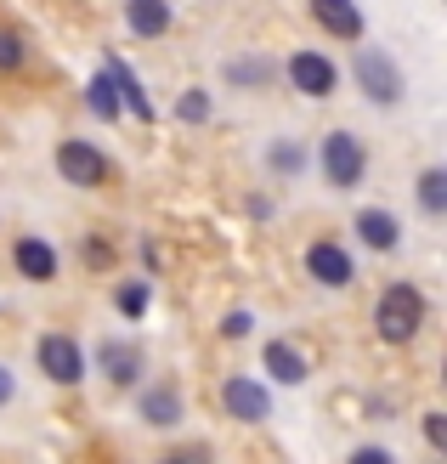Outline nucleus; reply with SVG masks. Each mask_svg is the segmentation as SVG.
I'll return each instance as SVG.
<instances>
[{"label": "nucleus", "instance_id": "obj_1", "mask_svg": "<svg viewBox=\"0 0 447 464\" xmlns=\"http://www.w3.org/2000/svg\"><path fill=\"white\" fill-rule=\"evenodd\" d=\"M419 329H425V295L413 284H391L380 295V306H374V334L385 345H408Z\"/></svg>", "mask_w": 447, "mask_h": 464}, {"label": "nucleus", "instance_id": "obj_2", "mask_svg": "<svg viewBox=\"0 0 447 464\" xmlns=\"http://www.w3.org/2000/svg\"><path fill=\"white\" fill-rule=\"evenodd\" d=\"M317 165L328 176V188H357V181L368 176V148L351 130H328L323 148H317Z\"/></svg>", "mask_w": 447, "mask_h": 464}, {"label": "nucleus", "instance_id": "obj_3", "mask_svg": "<svg viewBox=\"0 0 447 464\" xmlns=\"http://www.w3.org/2000/svg\"><path fill=\"white\" fill-rule=\"evenodd\" d=\"M357 91L374 108H396V102H403V68H396L385 52L363 45V52H357Z\"/></svg>", "mask_w": 447, "mask_h": 464}, {"label": "nucleus", "instance_id": "obj_4", "mask_svg": "<svg viewBox=\"0 0 447 464\" xmlns=\"http://www.w3.org/2000/svg\"><path fill=\"white\" fill-rule=\"evenodd\" d=\"M34 362H40V374L57 380V385H80L85 380V352H80L74 334H40Z\"/></svg>", "mask_w": 447, "mask_h": 464}, {"label": "nucleus", "instance_id": "obj_5", "mask_svg": "<svg viewBox=\"0 0 447 464\" xmlns=\"http://www.w3.org/2000/svg\"><path fill=\"white\" fill-rule=\"evenodd\" d=\"M221 408H227L238 425H267V420H272V391H267V380L232 374V380L221 385Z\"/></svg>", "mask_w": 447, "mask_h": 464}, {"label": "nucleus", "instance_id": "obj_6", "mask_svg": "<svg viewBox=\"0 0 447 464\" xmlns=\"http://www.w3.org/2000/svg\"><path fill=\"white\" fill-rule=\"evenodd\" d=\"M57 176L68 181V188H102V176H108V153L97 142H63L57 148Z\"/></svg>", "mask_w": 447, "mask_h": 464}, {"label": "nucleus", "instance_id": "obj_7", "mask_svg": "<svg viewBox=\"0 0 447 464\" xmlns=\"http://www.w3.org/2000/svg\"><path fill=\"white\" fill-rule=\"evenodd\" d=\"M284 74H289V85L300 91V97H328V91L340 85L335 57H323V52H295V57L284 63Z\"/></svg>", "mask_w": 447, "mask_h": 464}, {"label": "nucleus", "instance_id": "obj_8", "mask_svg": "<svg viewBox=\"0 0 447 464\" xmlns=\"http://www.w3.org/2000/svg\"><path fill=\"white\" fill-rule=\"evenodd\" d=\"M306 272H312L323 289H345L351 277H357V261L345 255V244H328V238H317L312 249H306Z\"/></svg>", "mask_w": 447, "mask_h": 464}, {"label": "nucleus", "instance_id": "obj_9", "mask_svg": "<svg viewBox=\"0 0 447 464\" xmlns=\"http://www.w3.org/2000/svg\"><path fill=\"white\" fill-rule=\"evenodd\" d=\"M317 29H328L335 40H363V6L357 0H312Z\"/></svg>", "mask_w": 447, "mask_h": 464}, {"label": "nucleus", "instance_id": "obj_10", "mask_svg": "<svg viewBox=\"0 0 447 464\" xmlns=\"http://www.w3.org/2000/svg\"><path fill=\"white\" fill-rule=\"evenodd\" d=\"M102 74H108V85H113V97H120V113L131 108L136 120H153V102H148L142 80H136V74H131V68H125L120 57H102Z\"/></svg>", "mask_w": 447, "mask_h": 464}, {"label": "nucleus", "instance_id": "obj_11", "mask_svg": "<svg viewBox=\"0 0 447 464\" xmlns=\"http://www.w3.org/2000/svg\"><path fill=\"white\" fill-rule=\"evenodd\" d=\"M261 362H267V380H277V385H306V374H312V362L295 352V340H267Z\"/></svg>", "mask_w": 447, "mask_h": 464}, {"label": "nucleus", "instance_id": "obj_12", "mask_svg": "<svg viewBox=\"0 0 447 464\" xmlns=\"http://www.w3.org/2000/svg\"><path fill=\"white\" fill-rule=\"evenodd\" d=\"M12 261H17V272L29 277V284H52V277H57V249L45 238H17Z\"/></svg>", "mask_w": 447, "mask_h": 464}, {"label": "nucleus", "instance_id": "obj_13", "mask_svg": "<svg viewBox=\"0 0 447 464\" xmlns=\"http://www.w3.org/2000/svg\"><path fill=\"white\" fill-rule=\"evenodd\" d=\"M357 244H368V249H380V255H391L396 244H403V227H396V216L391 210H357Z\"/></svg>", "mask_w": 447, "mask_h": 464}, {"label": "nucleus", "instance_id": "obj_14", "mask_svg": "<svg viewBox=\"0 0 447 464\" xmlns=\"http://www.w3.org/2000/svg\"><path fill=\"white\" fill-rule=\"evenodd\" d=\"M170 0H125V23L136 40H159L164 29H170Z\"/></svg>", "mask_w": 447, "mask_h": 464}, {"label": "nucleus", "instance_id": "obj_15", "mask_svg": "<svg viewBox=\"0 0 447 464\" xmlns=\"http://www.w3.org/2000/svg\"><path fill=\"white\" fill-rule=\"evenodd\" d=\"M142 420H148L153 430L181 425V397H176V385H153V391H142Z\"/></svg>", "mask_w": 447, "mask_h": 464}, {"label": "nucleus", "instance_id": "obj_16", "mask_svg": "<svg viewBox=\"0 0 447 464\" xmlns=\"http://www.w3.org/2000/svg\"><path fill=\"white\" fill-rule=\"evenodd\" d=\"M102 368H108V380L113 385H131L136 374H142V352H136V345H102Z\"/></svg>", "mask_w": 447, "mask_h": 464}, {"label": "nucleus", "instance_id": "obj_17", "mask_svg": "<svg viewBox=\"0 0 447 464\" xmlns=\"http://www.w3.org/2000/svg\"><path fill=\"white\" fill-rule=\"evenodd\" d=\"M419 210H425V216H442L447 210V170L442 165H431L425 176H419Z\"/></svg>", "mask_w": 447, "mask_h": 464}, {"label": "nucleus", "instance_id": "obj_18", "mask_svg": "<svg viewBox=\"0 0 447 464\" xmlns=\"http://www.w3.org/2000/svg\"><path fill=\"white\" fill-rule=\"evenodd\" d=\"M85 102H91V113H97V120H120V97H113L108 74H97V80L85 85Z\"/></svg>", "mask_w": 447, "mask_h": 464}, {"label": "nucleus", "instance_id": "obj_19", "mask_svg": "<svg viewBox=\"0 0 447 464\" xmlns=\"http://www.w3.org/2000/svg\"><path fill=\"white\" fill-rule=\"evenodd\" d=\"M227 80H232V85H267L272 68H267L261 57H232V63H227Z\"/></svg>", "mask_w": 447, "mask_h": 464}, {"label": "nucleus", "instance_id": "obj_20", "mask_svg": "<svg viewBox=\"0 0 447 464\" xmlns=\"http://www.w3.org/2000/svg\"><path fill=\"white\" fill-rule=\"evenodd\" d=\"M176 120L181 125H204L209 120V91H199V85L181 91V97H176Z\"/></svg>", "mask_w": 447, "mask_h": 464}, {"label": "nucleus", "instance_id": "obj_21", "mask_svg": "<svg viewBox=\"0 0 447 464\" xmlns=\"http://www.w3.org/2000/svg\"><path fill=\"white\" fill-rule=\"evenodd\" d=\"M300 165H306V148L300 142H272V170L277 176H300Z\"/></svg>", "mask_w": 447, "mask_h": 464}, {"label": "nucleus", "instance_id": "obj_22", "mask_svg": "<svg viewBox=\"0 0 447 464\" xmlns=\"http://www.w3.org/2000/svg\"><path fill=\"white\" fill-rule=\"evenodd\" d=\"M29 63V52H23V40L12 29H0V74H17V68Z\"/></svg>", "mask_w": 447, "mask_h": 464}, {"label": "nucleus", "instance_id": "obj_23", "mask_svg": "<svg viewBox=\"0 0 447 464\" xmlns=\"http://www.w3.org/2000/svg\"><path fill=\"white\" fill-rule=\"evenodd\" d=\"M113 306H120L125 317H142L148 312V284H125L120 295H113Z\"/></svg>", "mask_w": 447, "mask_h": 464}, {"label": "nucleus", "instance_id": "obj_24", "mask_svg": "<svg viewBox=\"0 0 447 464\" xmlns=\"http://www.w3.org/2000/svg\"><path fill=\"white\" fill-rule=\"evenodd\" d=\"M249 329H255L249 312H227V317H221V340H249Z\"/></svg>", "mask_w": 447, "mask_h": 464}, {"label": "nucleus", "instance_id": "obj_25", "mask_svg": "<svg viewBox=\"0 0 447 464\" xmlns=\"http://www.w3.org/2000/svg\"><path fill=\"white\" fill-rule=\"evenodd\" d=\"M80 255H85L91 266H113V249H108V238H85V249H80Z\"/></svg>", "mask_w": 447, "mask_h": 464}, {"label": "nucleus", "instance_id": "obj_26", "mask_svg": "<svg viewBox=\"0 0 447 464\" xmlns=\"http://www.w3.org/2000/svg\"><path fill=\"white\" fill-rule=\"evenodd\" d=\"M425 442L431 448H447V420H442V413H425Z\"/></svg>", "mask_w": 447, "mask_h": 464}, {"label": "nucleus", "instance_id": "obj_27", "mask_svg": "<svg viewBox=\"0 0 447 464\" xmlns=\"http://www.w3.org/2000/svg\"><path fill=\"white\" fill-rule=\"evenodd\" d=\"M351 464H396L385 448H357V453H351Z\"/></svg>", "mask_w": 447, "mask_h": 464}, {"label": "nucleus", "instance_id": "obj_28", "mask_svg": "<svg viewBox=\"0 0 447 464\" xmlns=\"http://www.w3.org/2000/svg\"><path fill=\"white\" fill-rule=\"evenodd\" d=\"M159 464H209V453H204V448H181V453H170V459H159Z\"/></svg>", "mask_w": 447, "mask_h": 464}, {"label": "nucleus", "instance_id": "obj_29", "mask_svg": "<svg viewBox=\"0 0 447 464\" xmlns=\"http://www.w3.org/2000/svg\"><path fill=\"white\" fill-rule=\"evenodd\" d=\"M12 391H17V385H12V368H0V408L12 402Z\"/></svg>", "mask_w": 447, "mask_h": 464}]
</instances>
